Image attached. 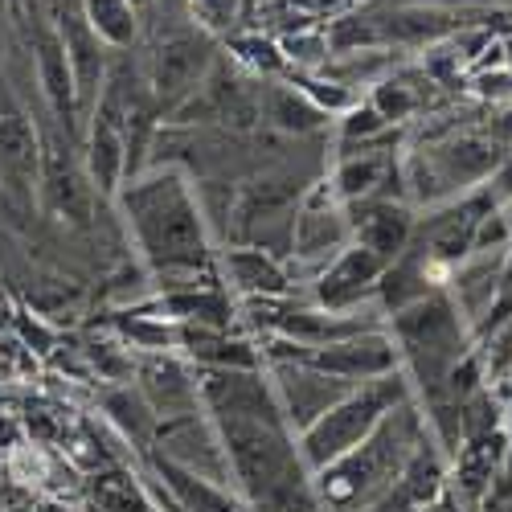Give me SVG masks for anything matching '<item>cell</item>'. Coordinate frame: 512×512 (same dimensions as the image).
<instances>
[{"mask_svg":"<svg viewBox=\"0 0 512 512\" xmlns=\"http://www.w3.org/2000/svg\"><path fill=\"white\" fill-rule=\"evenodd\" d=\"M127 226H132L144 259L160 271V275H197V267H205V213L197 205V193L189 189L181 168H152L148 177L127 181L123 197H119Z\"/></svg>","mask_w":512,"mask_h":512,"instance_id":"6da1fadb","label":"cell"},{"mask_svg":"<svg viewBox=\"0 0 512 512\" xmlns=\"http://www.w3.org/2000/svg\"><path fill=\"white\" fill-rule=\"evenodd\" d=\"M418 443H422V418L410 410V402L394 406L373 426V435L365 443H357L349 455H340L336 463H328L320 472L328 500L353 504V500L381 496L398 480V472L406 467V459Z\"/></svg>","mask_w":512,"mask_h":512,"instance_id":"7a4b0ae2","label":"cell"},{"mask_svg":"<svg viewBox=\"0 0 512 512\" xmlns=\"http://www.w3.org/2000/svg\"><path fill=\"white\" fill-rule=\"evenodd\" d=\"M402 402H410L406 373H386V377L361 381V386H353L328 414H320L308 431H300V459L308 467H316V472H324L328 463H336L357 443H365L373 435V426Z\"/></svg>","mask_w":512,"mask_h":512,"instance_id":"3957f363","label":"cell"},{"mask_svg":"<svg viewBox=\"0 0 512 512\" xmlns=\"http://www.w3.org/2000/svg\"><path fill=\"white\" fill-rule=\"evenodd\" d=\"M218 431L234 480H242L254 500L271 496L279 484L300 476V451L287 447L283 426L259 418H218Z\"/></svg>","mask_w":512,"mask_h":512,"instance_id":"277c9868","label":"cell"},{"mask_svg":"<svg viewBox=\"0 0 512 512\" xmlns=\"http://www.w3.org/2000/svg\"><path fill=\"white\" fill-rule=\"evenodd\" d=\"M213 70V37L197 25H168L148 58V95L160 111H181Z\"/></svg>","mask_w":512,"mask_h":512,"instance_id":"5b68a950","label":"cell"},{"mask_svg":"<svg viewBox=\"0 0 512 512\" xmlns=\"http://www.w3.org/2000/svg\"><path fill=\"white\" fill-rule=\"evenodd\" d=\"M349 242H353L349 209L336 201L332 185L324 181L304 197L300 209H295V218H291V254L320 275Z\"/></svg>","mask_w":512,"mask_h":512,"instance_id":"8992f818","label":"cell"},{"mask_svg":"<svg viewBox=\"0 0 512 512\" xmlns=\"http://www.w3.org/2000/svg\"><path fill=\"white\" fill-rule=\"evenodd\" d=\"M197 390H201V402L218 418H259V422L283 426V410H279L275 386H267L254 369L205 365L201 377H197Z\"/></svg>","mask_w":512,"mask_h":512,"instance_id":"52a82bcc","label":"cell"},{"mask_svg":"<svg viewBox=\"0 0 512 512\" xmlns=\"http://www.w3.org/2000/svg\"><path fill=\"white\" fill-rule=\"evenodd\" d=\"M353 386L340 377L320 373L308 361H295V365H275V398L283 410V422L295 426V431H308V426L328 414L340 398H345Z\"/></svg>","mask_w":512,"mask_h":512,"instance_id":"ba28073f","label":"cell"},{"mask_svg":"<svg viewBox=\"0 0 512 512\" xmlns=\"http://www.w3.org/2000/svg\"><path fill=\"white\" fill-rule=\"evenodd\" d=\"M160 435V451L168 463L185 467V472L209 480V484H226L230 480V463H226V447L222 435H213V426L197 414H181V418H164V426H156Z\"/></svg>","mask_w":512,"mask_h":512,"instance_id":"9c48e42d","label":"cell"},{"mask_svg":"<svg viewBox=\"0 0 512 512\" xmlns=\"http://www.w3.org/2000/svg\"><path fill=\"white\" fill-rule=\"evenodd\" d=\"M308 365H316V369L328 373V377L349 381V386H361V381L398 373L402 357H398V345H394L386 332L369 328V332H357V336H349V340H336V345L312 349Z\"/></svg>","mask_w":512,"mask_h":512,"instance_id":"30bf717a","label":"cell"},{"mask_svg":"<svg viewBox=\"0 0 512 512\" xmlns=\"http://www.w3.org/2000/svg\"><path fill=\"white\" fill-rule=\"evenodd\" d=\"M0 185L21 205H29L41 185V144L29 115L13 99L0 103Z\"/></svg>","mask_w":512,"mask_h":512,"instance_id":"8fae6325","label":"cell"},{"mask_svg":"<svg viewBox=\"0 0 512 512\" xmlns=\"http://www.w3.org/2000/svg\"><path fill=\"white\" fill-rule=\"evenodd\" d=\"M381 275H386V263H381L373 250L349 242L316 275V304L324 312H357L361 300H369V295L377 291Z\"/></svg>","mask_w":512,"mask_h":512,"instance_id":"7c38bea8","label":"cell"},{"mask_svg":"<svg viewBox=\"0 0 512 512\" xmlns=\"http://www.w3.org/2000/svg\"><path fill=\"white\" fill-rule=\"evenodd\" d=\"M41 197L46 205L58 213L62 222L70 226H91V213H95V185L87 177L74 156H70V144L62 148V140H54L46 152H41Z\"/></svg>","mask_w":512,"mask_h":512,"instance_id":"4fadbf2b","label":"cell"},{"mask_svg":"<svg viewBox=\"0 0 512 512\" xmlns=\"http://www.w3.org/2000/svg\"><path fill=\"white\" fill-rule=\"evenodd\" d=\"M349 209V226H353V242L373 250L381 263H394L398 254L410 246L414 238V213L406 201H394V197H373V201H357V205H345Z\"/></svg>","mask_w":512,"mask_h":512,"instance_id":"5bb4252c","label":"cell"},{"mask_svg":"<svg viewBox=\"0 0 512 512\" xmlns=\"http://www.w3.org/2000/svg\"><path fill=\"white\" fill-rule=\"evenodd\" d=\"M58 33H62L66 58H70L78 107L82 111H95L99 91H103V78H107V46L91 33V25H87V17H82L78 5H66L58 13Z\"/></svg>","mask_w":512,"mask_h":512,"instance_id":"9a60e30c","label":"cell"},{"mask_svg":"<svg viewBox=\"0 0 512 512\" xmlns=\"http://www.w3.org/2000/svg\"><path fill=\"white\" fill-rule=\"evenodd\" d=\"M140 394L156 410V418H181L197 414L201 390H197V373L177 361L173 353H152L140 361Z\"/></svg>","mask_w":512,"mask_h":512,"instance_id":"2e32d148","label":"cell"},{"mask_svg":"<svg viewBox=\"0 0 512 512\" xmlns=\"http://www.w3.org/2000/svg\"><path fill=\"white\" fill-rule=\"evenodd\" d=\"M390 177H398L394 152L386 148H365V152H349L340 156L336 173H332V193L340 205H357V201H373V197H390Z\"/></svg>","mask_w":512,"mask_h":512,"instance_id":"e0dca14e","label":"cell"},{"mask_svg":"<svg viewBox=\"0 0 512 512\" xmlns=\"http://www.w3.org/2000/svg\"><path fill=\"white\" fill-rule=\"evenodd\" d=\"M33 62H37V82H41V95H46L50 111H54L62 123L74 119L78 91H74V74H70V58H66V46H62L58 25H50V29L37 33V41H33Z\"/></svg>","mask_w":512,"mask_h":512,"instance_id":"ac0fdd59","label":"cell"},{"mask_svg":"<svg viewBox=\"0 0 512 512\" xmlns=\"http://www.w3.org/2000/svg\"><path fill=\"white\" fill-rule=\"evenodd\" d=\"M259 111L279 127V132H287V136H308V132H320V127L328 123V115L300 87H295V82H283V78L263 82Z\"/></svg>","mask_w":512,"mask_h":512,"instance_id":"d6986e66","label":"cell"},{"mask_svg":"<svg viewBox=\"0 0 512 512\" xmlns=\"http://www.w3.org/2000/svg\"><path fill=\"white\" fill-rule=\"evenodd\" d=\"M87 177L95 185V193L111 197L119 193L123 177H127V144H123V127L91 115V136H87Z\"/></svg>","mask_w":512,"mask_h":512,"instance_id":"ffe728a7","label":"cell"},{"mask_svg":"<svg viewBox=\"0 0 512 512\" xmlns=\"http://www.w3.org/2000/svg\"><path fill=\"white\" fill-rule=\"evenodd\" d=\"M226 275L242 295H250V300H279V295H287V287H291V275L259 246L230 250L226 254Z\"/></svg>","mask_w":512,"mask_h":512,"instance_id":"44dd1931","label":"cell"},{"mask_svg":"<svg viewBox=\"0 0 512 512\" xmlns=\"http://www.w3.org/2000/svg\"><path fill=\"white\" fill-rule=\"evenodd\" d=\"M82 17H87L91 33L103 41L107 50L115 54H127L140 41V9L132 0H78Z\"/></svg>","mask_w":512,"mask_h":512,"instance_id":"7402d4cb","label":"cell"},{"mask_svg":"<svg viewBox=\"0 0 512 512\" xmlns=\"http://www.w3.org/2000/svg\"><path fill=\"white\" fill-rule=\"evenodd\" d=\"M160 472L168 476V484H173V492L181 496V504L193 508V512H242V504L226 492V484H209V480L185 472V467L168 463V459L160 463Z\"/></svg>","mask_w":512,"mask_h":512,"instance_id":"603a6c76","label":"cell"},{"mask_svg":"<svg viewBox=\"0 0 512 512\" xmlns=\"http://www.w3.org/2000/svg\"><path fill=\"white\" fill-rule=\"evenodd\" d=\"M107 414L123 426V435H132V439H148L156 426H160L156 410L144 402L140 390H119V394H111V398H107Z\"/></svg>","mask_w":512,"mask_h":512,"instance_id":"cb8c5ba5","label":"cell"},{"mask_svg":"<svg viewBox=\"0 0 512 512\" xmlns=\"http://www.w3.org/2000/svg\"><path fill=\"white\" fill-rule=\"evenodd\" d=\"M234 50H238V62H246L250 70H259L267 82L287 74V58L279 50V41H271L263 33H234Z\"/></svg>","mask_w":512,"mask_h":512,"instance_id":"d4e9b609","label":"cell"},{"mask_svg":"<svg viewBox=\"0 0 512 512\" xmlns=\"http://www.w3.org/2000/svg\"><path fill=\"white\" fill-rule=\"evenodd\" d=\"M246 5L250 0H189V21L209 37H226L238 29Z\"/></svg>","mask_w":512,"mask_h":512,"instance_id":"484cf974","label":"cell"},{"mask_svg":"<svg viewBox=\"0 0 512 512\" xmlns=\"http://www.w3.org/2000/svg\"><path fill=\"white\" fill-rule=\"evenodd\" d=\"M484 373L496 377V381H508V377H512V316H508V320L492 332V340H488Z\"/></svg>","mask_w":512,"mask_h":512,"instance_id":"4316f807","label":"cell"},{"mask_svg":"<svg viewBox=\"0 0 512 512\" xmlns=\"http://www.w3.org/2000/svg\"><path fill=\"white\" fill-rule=\"evenodd\" d=\"M99 504H103V512H152L148 500L132 484H111V480L99 488Z\"/></svg>","mask_w":512,"mask_h":512,"instance_id":"83f0119b","label":"cell"},{"mask_svg":"<svg viewBox=\"0 0 512 512\" xmlns=\"http://www.w3.org/2000/svg\"><path fill=\"white\" fill-rule=\"evenodd\" d=\"M390 5H431V9H451V13H480L492 5H512V0H390Z\"/></svg>","mask_w":512,"mask_h":512,"instance_id":"f1b7e54d","label":"cell"},{"mask_svg":"<svg viewBox=\"0 0 512 512\" xmlns=\"http://www.w3.org/2000/svg\"><path fill=\"white\" fill-rule=\"evenodd\" d=\"M484 136L488 140H496L504 152L512 148V103H500V111H496V119L484 127Z\"/></svg>","mask_w":512,"mask_h":512,"instance_id":"f546056e","label":"cell"},{"mask_svg":"<svg viewBox=\"0 0 512 512\" xmlns=\"http://www.w3.org/2000/svg\"><path fill=\"white\" fill-rule=\"evenodd\" d=\"M152 9L164 17V25H193L189 21V0H152Z\"/></svg>","mask_w":512,"mask_h":512,"instance_id":"4dcf8cb0","label":"cell"},{"mask_svg":"<svg viewBox=\"0 0 512 512\" xmlns=\"http://www.w3.org/2000/svg\"><path fill=\"white\" fill-rule=\"evenodd\" d=\"M132 5L140 9V17H144V9H152V0H132Z\"/></svg>","mask_w":512,"mask_h":512,"instance_id":"1f68e13d","label":"cell"}]
</instances>
